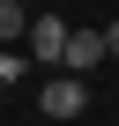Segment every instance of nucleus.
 <instances>
[{
    "instance_id": "f257e3e1",
    "label": "nucleus",
    "mask_w": 119,
    "mask_h": 126,
    "mask_svg": "<svg viewBox=\"0 0 119 126\" xmlns=\"http://www.w3.org/2000/svg\"><path fill=\"white\" fill-rule=\"evenodd\" d=\"M37 111H45V119H82V111H89V82H82V74H52V82L37 89Z\"/></svg>"
},
{
    "instance_id": "f03ea898",
    "label": "nucleus",
    "mask_w": 119,
    "mask_h": 126,
    "mask_svg": "<svg viewBox=\"0 0 119 126\" xmlns=\"http://www.w3.org/2000/svg\"><path fill=\"white\" fill-rule=\"evenodd\" d=\"M67 37H75L67 15H52V8H45V15L30 22V59H37V67H67Z\"/></svg>"
},
{
    "instance_id": "7ed1b4c3",
    "label": "nucleus",
    "mask_w": 119,
    "mask_h": 126,
    "mask_svg": "<svg viewBox=\"0 0 119 126\" xmlns=\"http://www.w3.org/2000/svg\"><path fill=\"white\" fill-rule=\"evenodd\" d=\"M104 59H112L104 30H75V37H67V74H89V67H104Z\"/></svg>"
},
{
    "instance_id": "20e7f679",
    "label": "nucleus",
    "mask_w": 119,
    "mask_h": 126,
    "mask_svg": "<svg viewBox=\"0 0 119 126\" xmlns=\"http://www.w3.org/2000/svg\"><path fill=\"white\" fill-rule=\"evenodd\" d=\"M30 8H22V0H0V45H30Z\"/></svg>"
},
{
    "instance_id": "39448f33",
    "label": "nucleus",
    "mask_w": 119,
    "mask_h": 126,
    "mask_svg": "<svg viewBox=\"0 0 119 126\" xmlns=\"http://www.w3.org/2000/svg\"><path fill=\"white\" fill-rule=\"evenodd\" d=\"M30 67H37V59H30V52H22V45H0V82H22V74H30Z\"/></svg>"
},
{
    "instance_id": "423d86ee",
    "label": "nucleus",
    "mask_w": 119,
    "mask_h": 126,
    "mask_svg": "<svg viewBox=\"0 0 119 126\" xmlns=\"http://www.w3.org/2000/svg\"><path fill=\"white\" fill-rule=\"evenodd\" d=\"M104 45H112V59H119V22H104Z\"/></svg>"
},
{
    "instance_id": "0eeeda50",
    "label": "nucleus",
    "mask_w": 119,
    "mask_h": 126,
    "mask_svg": "<svg viewBox=\"0 0 119 126\" xmlns=\"http://www.w3.org/2000/svg\"><path fill=\"white\" fill-rule=\"evenodd\" d=\"M22 8H30V0H22Z\"/></svg>"
}]
</instances>
